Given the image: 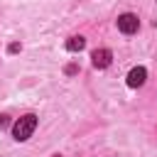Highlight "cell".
<instances>
[{
  "instance_id": "cell-1",
  "label": "cell",
  "mask_w": 157,
  "mask_h": 157,
  "mask_svg": "<svg viewBox=\"0 0 157 157\" xmlns=\"http://www.w3.org/2000/svg\"><path fill=\"white\" fill-rule=\"evenodd\" d=\"M34 128H37V115H34V113H27V115H22V118L12 125V135H15V140L25 142V140L32 137Z\"/></svg>"
},
{
  "instance_id": "cell-2",
  "label": "cell",
  "mask_w": 157,
  "mask_h": 157,
  "mask_svg": "<svg viewBox=\"0 0 157 157\" xmlns=\"http://www.w3.org/2000/svg\"><path fill=\"white\" fill-rule=\"evenodd\" d=\"M137 27H140L137 15L125 12V15H120V17H118V29H120L123 34H135V32H137Z\"/></svg>"
},
{
  "instance_id": "cell-3",
  "label": "cell",
  "mask_w": 157,
  "mask_h": 157,
  "mask_svg": "<svg viewBox=\"0 0 157 157\" xmlns=\"http://www.w3.org/2000/svg\"><path fill=\"white\" fill-rule=\"evenodd\" d=\"M110 59H113L110 49H96V52L91 54V61H93L96 69H105V66L110 64Z\"/></svg>"
},
{
  "instance_id": "cell-4",
  "label": "cell",
  "mask_w": 157,
  "mask_h": 157,
  "mask_svg": "<svg viewBox=\"0 0 157 157\" xmlns=\"http://www.w3.org/2000/svg\"><path fill=\"white\" fill-rule=\"evenodd\" d=\"M145 78H147V71H145L142 66H135V69L128 74V86H130V88H137V86L145 83Z\"/></svg>"
},
{
  "instance_id": "cell-5",
  "label": "cell",
  "mask_w": 157,
  "mask_h": 157,
  "mask_svg": "<svg viewBox=\"0 0 157 157\" xmlns=\"http://www.w3.org/2000/svg\"><path fill=\"white\" fill-rule=\"evenodd\" d=\"M83 47H86V39H83L81 34H74V37L66 39V49H69V52H81Z\"/></svg>"
},
{
  "instance_id": "cell-6",
  "label": "cell",
  "mask_w": 157,
  "mask_h": 157,
  "mask_svg": "<svg viewBox=\"0 0 157 157\" xmlns=\"http://www.w3.org/2000/svg\"><path fill=\"white\" fill-rule=\"evenodd\" d=\"M7 125V115H0V128H5Z\"/></svg>"
}]
</instances>
